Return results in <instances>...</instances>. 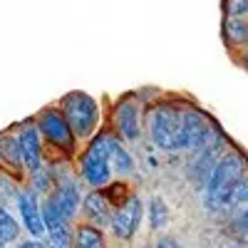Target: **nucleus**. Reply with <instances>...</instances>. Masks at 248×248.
Here are the masks:
<instances>
[{
  "label": "nucleus",
  "instance_id": "nucleus-12",
  "mask_svg": "<svg viewBox=\"0 0 248 248\" xmlns=\"http://www.w3.org/2000/svg\"><path fill=\"white\" fill-rule=\"evenodd\" d=\"M52 203L60 209V214L65 216V218H72L79 209V191H77V186L72 181H62L57 186V191L52 196Z\"/></svg>",
  "mask_w": 248,
  "mask_h": 248
},
{
  "label": "nucleus",
  "instance_id": "nucleus-26",
  "mask_svg": "<svg viewBox=\"0 0 248 248\" xmlns=\"http://www.w3.org/2000/svg\"><path fill=\"white\" fill-rule=\"evenodd\" d=\"M241 226H243V231L248 233V209H246V214L241 216Z\"/></svg>",
  "mask_w": 248,
  "mask_h": 248
},
{
  "label": "nucleus",
  "instance_id": "nucleus-2",
  "mask_svg": "<svg viewBox=\"0 0 248 248\" xmlns=\"http://www.w3.org/2000/svg\"><path fill=\"white\" fill-rule=\"evenodd\" d=\"M241 159L238 156H226L218 161L211 179L206 181V201L209 203H229L233 186L241 181Z\"/></svg>",
  "mask_w": 248,
  "mask_h": 248
},
{
  "label": "nucleus",
  "instance_id": "nucleus-10",
  "mask_svg": "<svg viewBox=\"0 0 248 248\" xmlns=\"http://www.w3.org/2000/svg\"><path fill=\"white\" fill-rule=\"evenodd\" d=\"M20 141V154H23V164L32 171H40V132L32 124H25L23 132L17 137Z\"/></svg>",
  "mask_w": 248,
  "mask_h": 248
},
{
  "label": "nucleus",
  "instance_id": "nucleus-22",
  "mask_svg": "<svg viewBox=\"0 0 248 248\" xmlns=\"http://www.w3.org/2000/svg\"><path fill=\"white\" fill-rule=\"evenodd\" d=\"M15 196H20V194L15 191V184H13V179H8V176H0V201H10V199H15Z\"/></svg>",
  "mask_w": 248,
  "mask_h": 248
},
{
  "label": "nucleus",
  "instance_id": "nucleus-23",
  "mask_svg": "<svg viewBox=\"0 0 248 248\" xmlns=\"http://www.w3.org/2000/svg\"><path fill=\"white\" fill-rule=\"evenodd\" d=\"M248 10V0H236V3H231V13L233 15H241Z\"/></svg>",
  "mask_w": 248,
  "mask_h": 248
},
{
  "label": "nucleus",
  "instance_id": "nucleus-5",
  "mask_svg": "<svg viewBox=\"0 0 248 248\" xmlns=\"http://www.w3.org/2000/svg\"><path fill=\"white\" fill-rule=\"evenodd\" d=\"M209 122L201 112H184L181 122V137H179V149H201L209 139Z\"/></svg>",
  "mask_w": 248,
  "mask_h": 248
},
{
  "label": "nucleus",
  "instance_id": "nucleus-13",
  "mask_svg": "<svg viewBox=\"0 0 248 248\" xmlns=\"http://www.w3.org/2000/svg\"><path fill=\"white\" fill-rule=\"evenodd\" d=\"M85 211L94 223H112V216H114L107 194H102V191H92L85 199Z\"/></svg>",
  "mask_w": 248,
  "mask_h": 248
},
{
  "label": "nucleus",
  "instance_id": "nucleus-18",
  "mask_svg": "<svg viewBox=\"0 0 248 248\" xmlns=\"http://www.w3.org/2000/svg\"><path fill=\"white\" fill-rule=\"evenodd\" d=\"M149 221H152V229H164L169 221V209L164 199H152L149 203Z\"/></svg>",
  "mask_w": 248,
  "mask_h": 248
},
{
  "label": "nucleus",
  "instance_id": "nucleus-24",
  "mask_svg": "<svg viewBox=\"0 0 248 248\" xmlns=\"http://www.w3.org/2000/svg\"><path fill=\"white\" fill-rule=\"evenodd\" d=\"M154 248H184V246H181L179 241H174V238H161Z\"/></svg>",
  "mask_w": 248,
  "mask_h": 248
},
{
  "label": "nucleus",
  "instance_id": "nucleus-15",
  "mask_svg": "<svg viewBox=\"0 0 248 248\" xmlns=\"http://www.w3.org/2000/svg\"><path fill=\"white\" fill-rule=\"evenodd\" d=\"M107 154H109V164H114V169L119 174H129L132 171V156L124 152V147L112 137H107Z\"/></svg>",
  "mask_w": 248,
  "mask_h": 248
},
{
  "label": "nucleus",
  "instance_id": "nucleus-16",
  "mask_svg": "<svg viewBox=\"0 0 248 248\" xmlns=\"http://www.w3.org/2000/svg\"><path fill=\"white\" fill-rule=\"evenodd\" d=\"M77 248H105V236L97 226H79L75 236Z\"/></svg>",
  "mask_w": 248,
  "mask_h": 248
},
{
  "label": "nucleus",
  "instance_id": "nucleus-20",
  "mask_svg": "<svg viewBox=\"0 0 248 248\" xmlns=\"http://www.w3.org/2000/svg\"><path fill=\"white\" fill-rule=\"evenodd\" d=\"M229 35L236 40V43H248V23H243V20H231Z\"/></svg>",
  "mask_w": 248,
  "mask_h": 248
},
{
  "label": "nucleus",
  "instance_id": "nucleus-14",
  "mask_svg": "<svg viewBox=\"0 0 248 248\" xmlns=\"http://www.w3.org/2000/svg\"><path fill=\"white\" fill-rule=\"evenodd\" d=\"M218 144L216 147H209V149H203L201 152V156H199V161H196V171H194V176L199 179V181H209L211 179V174H214V169L218 167Z\"/></svg>",
  "mask_w": 248,
  "mask_h": 248
},
{
  "label": "nucleus",
  "instance_id": "nucleus-1",
  "mask_svg": "<svg viewBox=\"0 0 248 248\" xmlns=\"http://www.w3.org/2000/svg\"><path fill=\"white\" fill-rule=\"evenodd\" d=\"M62 105H65V119L70 122L72 127V134L77 137H90L97 127V102L85 94V92H70L65 99H62Z\"/></svg>",
  "mask_w": 248,
  "mask_h": 248
},
{
  "label": "nucleus",
  "instance_id": "nucleus-27",
  "mask_svg": "<svg viewBox=\"0 0 248 248\" xmlns=\"http://www.w3.org/2000/svg\"><path fill=\"white\" fill-rule=\"evenodd\" d=\"M0 248H5V243H0Z\"/></svg>",
  "mask_w": 248,
  "mask_h": 248
},
{
  "label": "nucleus",
  "instance_id": "nucleus-4",
  "mask_svg": "<svg viewBox=\"0 0 248 248\" xmlns=\"http://www.w3.org/2000/svg\"><path fill=\"white\" fill-rule=\"evenodd\" d=\"M82 176L92 186H105L109 181L112 169H109V154H107V134L97 137L85 152V156H82Z\"/></svg>",
  "mask_w": 248,
  "mask_h": 248
},
{
  "label": "nucleus",
  "instance_id": "nucleus-17",
  "mask_svg": "<svg viewBox=\"0 0 248 248\" xmlns=\"http://www.w3.org/2000/svg\"><path fill=\"white\" fill-rule=\"evenodd\" d=\"M0 156H3L8 164H23V154H20V141L10 134L0 137Z\"/></svg>",
  "mask_w": 248,
  "mask_h": 248
},
{
  "label": "nucleus",
  "instance_id": "nucleus-6",
  "mask_svg": "<svg viewBox=\"0 0 248 248\" xmlns=\"http://www.w3.org/2000/svg\"><path fill=\"white\" fill-rule=\"evenodd\" d=\"M139 221H141V201L137 199V196H132V199H127L119 209L114 211V216H112V231L122 238V241H129L134 233H137V229H139Z\"/></svg>",
  "mask_w": 248,
  "mask_h": 248
},
{
  "label": "nucleus",
  "instance_id": "nucleus-9",
  "mask_svg": "<svg viewBox=\"0 0 248 248\" xmlns=\"http://www.w3.org/2000/svg\"><path fill=\"white\" fill-rule=\"evenodd\" d=\"M17 206H20V214H23V223L28 226V231L37 238L43 236L45 231V221H43V211L37 206V196H35V189H28V191H20L17 196Z\"/></svg>",
  "mask_w": 248,
  "mask_h": 248
},
{
  "label": "nucleus",
  "instance_id": "nucleus-19",
  "mask_svg": "<svg viewBox=\"0 0 248 248\" xmlns=\"http://www.w3.org/2000/svg\"><path fill=\"white\" fill-rule=\"evenodd\" d=\"M15 236H17V223L3 206H0V243L15 241Z\"/></svg>",
  "mask_w": 248,
  "mask_h": 248
},
{
  "label": "nucleus",
  "instance_id": "nucleus-11",
  "mask_svg": "<svg viewBox=\"0 0 248 248\" xmlns=\"http://www.w3.org/2000/svg\"><path fill=\"white\" fill-rule=\"evenodd\" d=\"M117 127L127 141H134L139 137V107H137V102H122L117 107Z\"/></svg>",
  "mask_w": 248,
  "mask_h": 248
},
{
  "label": "nucleus",
  "instance_id": "nucleus-8",
  "mask_svg": "<svg viewBox=\"0 0 248 248\" xmlns=\"http://www.w3.org/2000/svg\"><path fill=\"white\" fill-rule=\"evenodd\" d=\"M43 221H45V229L50 231L52 248H70V229H67V218L60 214V209L52 203V199L43 206Z\"/></svg>",
  "mask_w": 248,
  "mask_h": 248
},
{
  "label": "nucleus",
  "instance_id": "nucleus-21",
  "mask_svg": "<svg viewBox=\"0 0 248 248\" xmlns=\"http://www.w3.org/2000/svg\"><path fill=\"white\" fill-rule=\"evenodd\" d=\"M246 201H248V179H241V181L233 186L229 203H246Z\"/></svg>",
  "mask_w": 248,
  "mask_h": 248
},
{
  "label": "nucleus",
  "instance_id": "nucleus-7",
  "mask_svg": "<svg viewBox=\"0 0 248 248\" xmlns=\"http://www.w3.org/2000/svg\"><path fill=\"white\" fill-rule=\"evenodd\" d=\"M37 124H40V132H43L52 144L65 147V149L72 147V127H70V122L65 119V114H60L55 109H45L43 114H40Z\"/></svg>",
  "mask_w": 248,
  "mask_h": 248
},
{
  "label": "nucleus",
  "instance_id": "nucleus-3",
  "mask_svg": "<svg viewBox=\"0 0 248 248\" xmlns=\"http://www.w3.org/2000/svg\"><path fill=\"white\" fill-rule=\"evenodd\" d=\"M181 122L184 114L169 105H161L154 109L152 114V139L154 144H159L161 149H176L179 147V137H181Z\"/></svg>",
  "mask_w": 248,
  "mask_h": 248
},
{
  "label": "nucleus",
  "instance_id": "nucleus-25",
  "mask_svg": "<svg viewBox=\"0 0 248 248\" xmlns=\"http://www.w3.org/2000/svg\"><path fill=\"white\" fill-rule=\"evenodd\" d=\"M17 248H43L40 243H35V241H28V243H20Z\"/></svg>",
  "mask_w": 248,
  "mask_h": 248
}]
</instances>
